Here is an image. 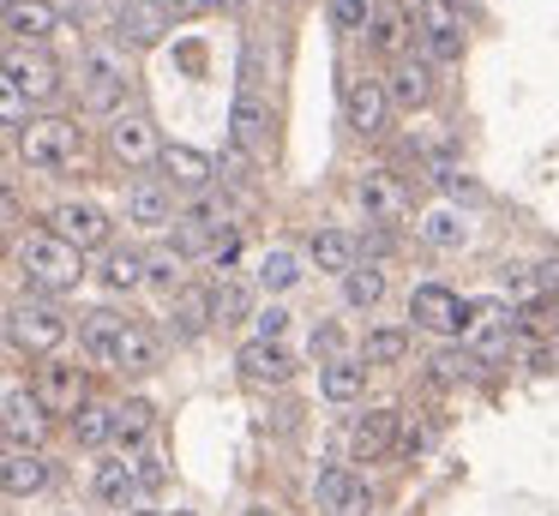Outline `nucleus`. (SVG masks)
<instances>
[{
  "label": "nucleus",
  "mask_w": 559,
  "mask_h": 516,
  "mask_svg": "<svg viewBox=\"0 0 559 516\" xmlns=\"http://www.w3.org/2000/svg\"><path fill=\"white\" fill-rule=\"evenodd\" d=\"M19 271H25V283L37 295H73L85 283V252L67 247L55 228H37V235L19 240Z\"/></svg>",
  "instance_id": "1"
},
{
  "label": "nucleus",
  "mask_w": 559,
  "mask_h": 516,
  "mask_svg": "<svg viewBox=\"0 0 559 516\" xmlns=\"http://www.w3.org/2000/svg\"><path fill=\"white\" fill-rule=\"evenodd\" d=\"M79 151H85V132L67 115H43L19 132V156H25L37 175H67V168L79 163Z\"/></svg>",
  "instance_id": "2"
},
{
  "label": "nucleus",
  "mask_w": 559,
  "mask_h": 516,
  "mask_svg": "<svg viewBox=\"0 0 559 516\" xmlns=\"http://www.w3.org/2000/svg\"><path fill=\"white\" fill-rule=\"evenodd\" d=\"M67 312L49 307V300H13V312H7V343L19 348V355H49L67 343Z\"/></svg>",
  "instance_id": "3"
},
{
  "label": "nucleus",
  "mask_w": 559,
  "mask_h": 516,
  "mask_svg": "<svg viewBox=\"0 0 559 516\" xmlns=\"http://www.w3.org/2000/svg\"><path fill=\"white\" fill-rule=\"evenodd\" d=\"M127 79H133V67H127V43H91V48H85V60H79L85 108L109 115V108L127 96Z\"/></svg>",
  "instance_id": "4"
},
{
  "label": "nucleus",
  "mask_w": 559,
  "mask_h": 516,
  "mask_svg": "<svg viewBox=\"0 0 559 516\" xmlns=\"http://www.w3.org/2000/svg\"><path fill=\"white\" fill-rule=\"evenodd\" d=\"M7 91H19L25 103H49L61 91V67H55L43 48H7Z\"/></svg>",
  "instance_id": "5"
},
{
  "label": "nucleus",
  "mask_w": 559,
  "mask_h": 516,
  "mask_svg": "<svg viewBox=\"0 0 559 516\" xmlns=\"http://www.w3.org/2000/svg\"><path fill=\"white\" fill-rule=\"evenodd\" d=\"M31 391H37V403L49 408V415H79V408H85V367L55 355L37 367V384H31Z\"/></svg>",
  "instance_id": "6"
},
{
  "label": "nucleus",
  "mask_w": 559,
  "mask_h": 516,
  "mask_svg": "<svg viewBox=\"0 0 559 516\" xmlns=\"http://www.w3.org/2000/svg\"><path fill=\"white\" fill-rule=\"evenodd\" d=\"M409 319L421 324V331L463 336V319H469V300H457L451 288H439V283H421V288L409 295Z\"/></svg>",
  "instance_id": "7"
},
{
  "label": "nucleus",
  "mask_w": 559,
  "mask_h": 516,
  "mask_svg": "<svg viewBox=\"0 0 559 516\" xmlns=\"http://www.w3.org/2000/svg\"><path fill=\"white\" fill-rule=\"evenodd\" d=\"M415 24H421L433 60H463V12L451 0H415Z\"/></svg>",
  "instance_id": "8"
},
{
  "label": "nucleus",
  "mask_w": 559,
  "mask_h": 516,
  "mask_svg": "<svg viewBox=\"0 0 559 516\" xmlns=\"http://www.w3.org/2000/svg\"><path fill=\"white\" fill-rule=\"evenodd\" d=\"M49 223H55V235H61L67 247H79V252H91V247H103V240H109V216H103V204H91V199L55 204Z\"/></svg>",
  "instance_id": "9"
},
{
  "label": "nucleus",
  "mask_w": 559,
  "mask_h": 516,
  "mask_svg": "<svg viewBox=\"0 0 559 516\" xmlns=\"http://www.w3.org/2000/svg\"><path fill=\"white\" fill-rule=\"evenodd\" d=\"M355 199H361L367 223H379V228L403 223V211H409V199H403V187H397L391 168H367V175L355 180Z\"/></svg>",
  "instance_id": "10"
},
{
  "label": "nucleus",
  "mask_w": 559,
  "mask_h": 516,
  "mask_svg": "<svg viewBox=\"0 0 559 516\" xmlns=\"http://www.w3.org/2000/svg\"><path fill=\"white\" fill-rule=\"evenodd\" d=\"M385 108H391L385 79H349L343 84V120H349L361 139H373V132L385 127Z\"/></svg>",
  "instance_id": "11"
},
{
  "label": "nucleus",
  "mask_w": 559,
  "mask_h": 516,
  "mask_svg": "<svg viewBox=\"0 0 559 516\" xmlns=\"http://www.w3.org/2000/svg\"><path fill=\"white\" fill-rule=\"evenodd\" d=\"M7 444L13 451H37L43 427H49V408L37 403V391H25V384H7Z\"/></svg>",
  "instance_id": "12"
},
{
  "label": "nucleus",
  "mask_w": 559,
  "mask_h": 516,
  "mask_svg": "<svg viewBox=\"0 0 559 516\" xmlns=\"http://www.w3.org/2000/svg\"><path fill=\"white\" fill-rule=\"evenodd\" d=\"M109 151H115V163H127V168H151V163H163V151H157V127H151L145 115H115V127H109Z\"/></svg>",
  "instance_id": "13"
},
{
  "label": "nucleus",
  "mask_w": 559,
  "mask_h": 516,
  "mask_svg": "<svg viewBox=\"0 0 559 516\" xmlns=\"http://www.w3.org/2000/svg\"><path fill=\"white\" fill-rule=\"evenodd\" d=\"M217 324V288H181L169 307V336L175 343H193Z\"/></svg>",
  "instance_id": "14"
},
{
  "label": "nucleus",
  "mask_w": 559,
  "mask_h": 516,
  "mask_svg": "<svg viewBox=\"0 0 559 516\" xmlns=\"http://www.w3.org/2000/svg\"><path fill=\"white\" fill-rule=\"evenodd\" d=\"M115 31H121L127 48H157L163 31H169V12H163V0H121Z\"/></svg>",
  "instance_id": "15"
},
{
  "label": "nucleus",
  "mask_w": 559,
  "mask_h": 516,
  "mask_svg": "<svg viewBox=\"0 0 559 516\" xmlns=\"http://www.w3.org/2000/svg\"><path fill=\"white\" fill-rule=\"evenodd\" d=\"M265 139H271V103L259 91H235L229 144H241V151H265Z\"/></svg>",
  "instance_id": "16"
},
{
  "label": "nucleus",
  "mask_w": 559,
  "mask_h": 516,
  "mask_svg": "<svg viewBox=\"0 0 559 516\" xmlns=\"http://www.w3.org/2000/svg\"><path fill=\"white\" fill-rule=\"evenodd\" d=\"M235 367H241V379H253V384H289L295 379V355L283 343H265V336H253V343L235 355Z\"/></svg>",
  "instance_id": "17"
},
{
  "label": "nucleus",
  "mask_w": 559,
  "mask_h": 516,
  "mask_svg": "<svg viewBox=\"0 0 559 516\" xmlns=\"http://www.w3.org/2000/svg\"><path fill=\"white\" fill-rule=\"evenodd\" d=\"M397 432H403V415H397V408H373V415H361V420L349 427L355 463H373V456H385L391 444H397Z\"/></svg>",
  "instance_id": "18"
},
{
  "label": "nucleus",
  "mask_w": 559,
  "mask_h": 516,
  "mask_svg": "<svg viewBox=\"0 0 559 516\" xmlns=\"http://www.w3.org/2000/svg\"><path fill=\"white\" fill-rule=\"evenodd\" d=\"M127 223L145 228V235H157V228L181 223V216H175L169 187H157V180H139V187H127Z\"/></svg>",
  "instance_id": "19"
},
{
  "label": "nucleus",
  "mask_w": 559,
  "mask_h": 516,
  "mask_svg": "<svg viewBox=\"0 0 559 516\" xmlns=\"http://www.w3.org/2000/svg\"><path fill=\"white\" fill-rule=\"evenodd\" d=\"M319 504H325L331 516H367V511H373L367 480L349 475V468H325V475H319Z\"/></svg>",
  "instance_id": "20"
},
{
  "label": "nucleus",
  "mask_w": 559,
  "mask_h": 516,
  "mask_svg": "<svg viewBox=\"0 0 559 516\" xmlns=\"http://www.w3.org/2000/svg\"><path fill=\"white\" fill-rule=\"evenodd\" d=\"M55 7L49 0H13V7H7V36H13L19 48H37V43H49L55 36Z\"/></svg>",
  "instance_id": "21"
},
{
  "label": "nucleus",
  "mask_w": 559,
  "mask_h": 516,
  "mask_svg": "<svg viewBox=\"0 0 559 516\" xmlns=\"http://www.w3.org/2000/svg\"><path fill=\"white\" fill-rule=\"evenodd\" d=\"M121 336H127V319H121V312H109V307H97V312H85V319H79V348H85L91 360H109V367H115Z\"/></svg>",
  "instance_id": "22"
},
{
  "label": "nucleus",
  "mask_w": 559,
  "mask_h": 516,
  "mask_svg": "<svg viewBox=\"0 0 559 516\" xmlns=\"http://www.w3.org/2000/svg\"><path fill=\"white\" fill-rule=\"evenodd\" d=\"M385 91H391V108L415 115V108L433 96V67H427V60H397V67H391V79H385Z\"/></svg>",
  "instance_id": "23"
},
{
  "label": "nucleus",
  "mask_w": 559,
  "mask_h": 516,
  "mask_svg": "<svg viewBox=\"0 0 559 516\" xmlns=\"http://www.w3.org/2000/svg\"><path fill=\"white\" fill-rule=\"evenodd\" d=\"M163 168H169V180L181 192H193V199L217 180V163H211L205 151H193V144H169V151H163Z\"/></svg>",
  "instance_id": "24"
},
{
  "label": "nucleus",
  "mask_w": 559,
  "mask_h": 516,
  "mask_svg": "<svg viewBox=\"0 0 559 516\" xmlns=\"http://www.w3.org/2000/svg\"><path fill=\"white\" fill-rule=\"evenodd\" d=\"M0 487H7V499H37V492L49 487V463H43L37 451H7Z\"/></svg>",
  "instance_id": "25"
},
{
  "label": "nucleus",
  "mask_w": 559,
  "mask_h": 516,
  "mask_svg": "<svg viewBox=\"0 0 559 516\" xmlns=\"http://www.w3.org/2000/svg\"><path fill=\"white\" fill-rule=\"evenodd\" d=\"M91 492H97L103 504H121V511H127V504H133L145 487H139V468H133V463H97V475H91Z\"/></svg>",
  "instance_id": "26"
},
{
  "label": "nucleus",
  "mask_w": 559,
  "mask_h": 516,
  "mask_svg": "<svg viewBox=\"0 0 559 516\" xmlns=\"http://www.w3.org/2000/svg\"><path fill=\"white\" fill-rule=\"evenodd\" d=\"M319 391H325L331 403H355V396L367 391V360H325V367H319Z\"/></svg>",
  "instance_id": "27"
},
{
  "label": "nucleus",
  "mask_w": 559,
  "mask_h": 516,
  "mask_svg": "<svg viewBox=\"0 0 559 516\" xmlns=\"http://www.w3.org/2000/svg\"><path fill=\"white\" fill-rule=\"evenodd\" d=\"M97 276H103V288H115V295H133V288L151 283V259L145 252H109Z\"/></svg>",
  "instance_id": "28"
},
{
  "label": "nucleus",
  "mask_w": 559,
  "mask_h": 516,
  "mask_svg": "<svg viewBox=\"0 0 559 516\" xmlns=\"http://www.w3.org/2000/svg\"><path fill=\"white\" fill-rule=\"evenodd\" d=\"M307 252H313V264H319V271H331V276H349L355 271V240L343 235V228H319V235L307 240Z\"/></svg>",
  "instance_id": "29"
},
{
  "label": "nucleus",
  "mask_w": 559,
  "mask_h": 516,
  "mask_svg": "<svg viewBox=\"0 0 559 516\" xmlns=\"http://www.w3.org/2000/svg\"><path fill=\"white\" fill-rule=\"evenodd\" d=\"M409 24H415V12L409 7H379L373 12V48L379 55H397L403 60V48H409Z\"/></svg>",
  "instance_id": "30"
},
{
  "label": "nucleus",
  "mask_w": 559,
  "mask_h": 516,
  "mask_svg": "<svg viewBox=\"0 0 559 516\" xmlns=\"http://www.w3.org/2000/svg\"><path fill=\"white\" fill-rule=\"evenodd\" d=\"M415 228H421L427 247H463V240H469V223H463V216L451 211V204H433V211H427Z\"/></svg>",
  "instance_id": "31"
},
{
  "label": "nucleus",
  "mask_w": 559,
  "mask_h": 516,
  "mask_svg": "<svg viewBox=\"0 0 559 516\" xmlns=\"http://www.w3.org/2000/svg\"><path fill=\"white\" fill-rule=\"evenodd\" d=\"M115 367L121 372H151L157 367V336H151L145 324H127L121 348H115Z\"/></svg>",
  "instance_id": "32"
},
{
  "label": "nucleus",
  "mask_w": 559,
  "mask_h": 516,
  "mask_svg": "<svg viewBox=\"0 0 559 516\" xmlns=\"http://www.w3.org/2000/svg\"><path fill=\"white\" fill-rule=\"evenodd\" d=\"M469 372H475V348H439V355L427 360V384H439V391L463 384Z\"/></svg>",
  "instance_id": "33"
},
{
  "label": "nucleus",
  "mask_w": 559,
  "mask_h": 516,
  "mask_svg": "<svg viewBox=\"0 0 559 516\" xmlns=\"http://www.w3.org/2000/svg\"><path fill=\"white\" fill-rule=\"evenodd\" d=\"M151 415H157V408H151L145 396H133V403H115V444H127V451H133V444H145Z\"/></svg>",
  "instance_id": "34"
},
{
  "label": "nucleus",
  "mask_w": 559,
  "mask_h": 516,
  "mask_svg": "<svg viewBox=\"0 0 559 516\" xmlns=\"http://www.w3.org/2000/svg\"><path fill=\"white\" fill-rule=\"evenodd\" d=\"M73 439L85 444V451H97V444H109L115 439V408H103V403H85L73 415Z\"/></svg>",
  "instance_id": "35"
},
{
  "label": "nucleus",
  "mask_w": 559,
  "mask_h": 516,
  "mask_svg": "<svg viewBox=\"0 0 559 516\" xmlns=\"http://www.w3.org/2000/svg\"><path fill=\"white\" fill-rule=\"evenodd\" d=\"M343 300H349L355 312H367V307H379V300H385V271H373V264H355L349 276H343Z\"/></svg>",
  "instance_id": "36"
},
{
  "label": "nucleus",
  "mask_w": 559,
  "mask_h": 516,
  "mask_svg": "<svg viewBox=\"0 0 559 516\" xmlns=\"http://www.w3.org/2000/svg\"><path fill=\"white\" fill-rule=\"evenodd\" d=\"M403 355H409V331H397V324H385V331H367V348H361L367 367H397Z\"/></svg>",
  "instance_id": "37"
},
{
  "label": "nucleus",
  "mask_w": 559,
  "mask_h": 516,
  "mask_svg": "<svg viewBox=\"0 0 559 516\" xmlns=\"http://www.w3.org/2000/svg\"><path fill=\"white\" fill-rule=\"evenodd\" d=\"M259 283H265L271 295L295 288V283H301V259H295V252H283V247H271L265 259H259Z\"/></svg>",
  "instance_id": "38"
},
{
  "label": "nucleus",
  "mask_w": 559,
  "mask_h": 516,
  "mask_svg": "<svg viewBox=\"0 0 559 516\" xmlns=\"http://www.w3.org/2000/svg\"><path fill=\"white\" fill-rule=\"evenodd\" d=\"M151 283H157V288H175V295H181V247L151 252Z\"/></svg>",
  "instance_id": "39"
},
{
  "label": "nucleus",
  "mask_w": 559,
  "mask_h": 516,
  "mask_svg": "<svg viewBox=\"0 0 559 516\" xmlns=\"http://www.w3.org/2000/svg\"><path fill=\"white\" fill-rule=\"evenodd\" d=\"M433 180H439V187H445V192H451V199H475V180H469V175H463V168H457V163H439V168H433Z\"/></svg>",
  "instance_id": "40"
},
{
  "label": "nucleus",
  "mask_w": 559,
  "mask_h": 516,
  "mask_svg": "<svg viewBox=\"0 0 559 516\" xmlns=\"http://www.w3.org/2000/svg\"><path fill=\"white\" fill-rule=\"evenodd\" d=\"M133 468H139V487H145V492H157L163 480H169V468H163V456H157V451H139V456H133Z\"/></svg>",
  "instance_id": "41"
},
{
  "label": "nucleus",
  "mask_w": 559,
  "mask_h": 516,
  "mask_svg": "<svg viewBox=\"0 0 559 516\" xmlns=\"http://www.w3.org/2000/svg\"><path fill=\"white\" fill-rule=\"evenodd\" d=\"M331 24H343V31H361V24H367V0H331Z\"/></svg>",
  "instance_id": "42"
},
{
  "label": "nucleus",
  "mask_w": 559,
  "mask_h": 516,
  "mask_svg": "<svg viewBox=\"0 0 559 516\" xmlns=\"http://www.w3.org/2000/svg\"><path fill=\"white\" fill-rule=\"evenodd\" d=\"M235 259H241V235H235V228H223L217 247H211V264H217V271H229Z\"/></svg>",
  "instance_id": "43"
},
{
  "label": "nucleus",
  "mask_w": 559,
  "mask_h": 516,
  "mask_svg": "<svg viewBox=\"0 0 559 516\" xmlns=\"http://www.w3.org/2000/svg\"><path fill=\"white\" fill-rule=\"evenodd\" d=\"M241 312H247V288L223 283V288H217V319H241Z\"/></svg>",
  "instance_id": "44"
},
{
  "label": "nucleus",
  "mask_w": 559,
  "mask_h": 516,
  "mask_svg": "<svg viewBox=\"0 0 559 516\" xmlns=\"http://www.w3.org/2000/svg\"><path fill=\"white\" fill-rule=\"evenodd\" d=\"M0 115H7V127H13V132H25V127H31V108H25V96H19V91L0 96Z\"/></svg>",
  "instance_id": "45"
},
{
  "label": "nucleus",
  "mask_w": 559,
  "mask_h": 516,
  "mask_svg": "<svg viewBox=\"0 0 559 516\" xmlns=\"http://www.w3.org/2000/svg\"><path fill=\"white\" fill-rule=\"evenodd\" d=\"M283 331H289V312H283V307L259 312V336H265V343H283Z\"/></svg>",
  "instance_id": "46"
},
{
  "label": "nucleus",
  "mask_w": 559,
  "mask_h": 516,
  "mask_svg": "<svg viewBox=\"0 0 559 516\" xmlns=\"http://www.w3.org/2000/svg\"><path fill=\"white\" fill-rule=\"evenodd\" d=\"M337 348H343V331H337V324H319V331H313V355H325V360H343Z\"/></svg>",
  "instance_id": "47"
},
{
  "label": "nucleus",
  "mask_w": 559,
  "mask_h": 516,
  "mask_svg": "<svg viewBox=\"0 0 559 516\" xmlns=\"http://www.w3.org/2000/svg\"><path fill=\"white\" fill-rule=\"evenodd\" d=\"M421 444H427V427H421V420H403V432H397V451H421Z\"/></svg>",
  "instance_id": "48"
},
{
  "label": "nucleus",
  "mask_w": 559,
  "mask_h": 516,
  "mask_svg": "<svg viewBox=\"0 0 559 516\" xmlns=\"http://www.w3.org/2000/svg\"><path fill=\"white\" fill-rule=\"evenodd\" d=\"M535 283H542V295H554V288H559V259L535 264Z\"/></svg>",
  "instance_id": "49"
},
{
  "label": "nucleus",
  "mask_w": 559,
  "mask_h": 516,
  "mask_svg": "<svg viewBox=\"0 0 559 516\" xmlns=\"http://www.w3.org/2000/svg\"><path fill=\"white\" fill-rule=\"evenodd\" d=\"M163 12L169 19H193V12H205V0H163Z\"/></svg>",
  "instance_id": "50"
},
{
  "label": "nucleus",
  "mask_w": 559,
  "mask_h": 516,
  "mask_svg": "<svg viewBox=\"0 0 559 516\" xmlns=\"http://www.w3.org/2000/svg\"><path fill=\"white\" fill-rule=\"evenodd\" d=\"M229 7H241V0H205V12H229Z\"/></svg>",
  "instance_id": "51"
},
{
  "label": "nucleus",
  "mask_w": 559,
  "mask_h": 516,
  "mask_svg": "<svg viewBox=\"0 0 559 516\" xmlns=\"http://www.w3.org/2000/svg\"><path fill=\"white\" fill-rule=\"evenodd\" d=\"M241 516H277V511H271V504H247Z\"/></svg>",
  "instance_id": "52"
},
{
  "label": "nucleus",
  "mask_w": 559,
  "mask_h": 516,
  "mask_svg": "<svg viewBox=\"0 0 559 516\" xmlns=\"http://www.w3.org/2000/svg\"><path fill=\"white\" fill-rule=\"evenodd\" d=\"M127 516H157V511H127Z\"/></svg>",
  "instance_id": "53"
},
{
  "label": "nucleus",
  "mask_w": 559,
  "mask_h": 516,
  "mask_svg": "<svg viewBox=\"0 0 559 516\" xmlns=\"http://www.w3.org/2000/svg\"><path fill=\"white\" fill-rule=\"evenodd\" d=\"M175 516H199V511H175Z\"/></svg>",
  "instance_id": "54"
}]
</instances>
